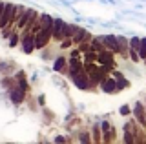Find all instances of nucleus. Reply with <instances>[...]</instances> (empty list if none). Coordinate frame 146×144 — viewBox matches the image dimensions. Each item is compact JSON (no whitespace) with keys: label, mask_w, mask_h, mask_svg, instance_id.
<instances>
[{"label":"nucleus","mask_w":146,"mask_h":144,"mask_svg":"<svg viewBox=\"0 0 146 144\" xmlns=\"http://www.w3.org/2000/svg\"><path fill=\"white\" fill-rule=\"evenodd\" d=\"M49 35H53V29H51V28H42V29L38 31V33H36V37H35L36 49H40L42 46H46V42H48Z\"/></svg>","instance_id":"1"},{"label":"nucleus","mask_w":146,"mask_h":144,"mask_svg":"<svg viewBox=\"0 0 146 144\" xmlns=\"http://www.w3.org/2000/svg\"><path fill=\"white\" fill-rule=\"evenodd\" d=\"M102 42L108 46V49H111V51H121V44H119V37L115 35H106V37H102Z\"/></svg>","instance_id":"2"},{"label":"nucleus","mask_w":146,"mask_h":144,"mask_svg":"<svg viewBox=\"0 0 146 144\" xmlns=\"http://www.w3.org/2000/svg\"><path fill=\"white\" fill-rule=\"evenodd\" d=\"M15 15V6L13 4H4V13H2V28H6L7 22Z\"/></svg>","instance_id":"3"},{"label":"nucleus","mask_w":146,"mask_h":144,"mask_svg":"<svg viewBox=\"0 0 146 144\" xmlns=\"http://www.w3.org/2000/svg\"><path fill=\"white\" fill-rule=\"evenodd\" d=\"M22 48H24L26 53H31V51H33V48H36V44H35V35L24 33V42H22Z\"/></svg>","instance_id":"4"},{"label":"nucleus","mask_w":146,"mask_h":144,"mask_svg":"<svg viewBox=\"0 0 146 144\" xmlns=\"http://www.w3.org/2000/svg\"><path fill=\"white\" fill-rule=\"evenodd\" d=\"M71 80L75 82V86L80 88V89H86V88H88V75H86L84 71H80V73L77 75V77H73Z\"/></svg>","instance_id":"5"},{"label":"nucleus","mask_w":146,"mask_h":144,"mask_svg":"<svg viewBox=\"0 0 146 144\" xmlns=\"http://www.w3.org/2000/svg\"><path fill=\"white\" fill-rule=\"evenodd\" d=\"M62 26H64V20L62 18H53V35H51V37H55V38L60 37Z\"/></svg>","instance_id":"6"},{"label":"nucleus","mask_w":146,"mask_h":144,"mask_svg":"<svg viewBox=\"0 0 146 144\" xmlns=\"http://www.w3.org/2000/svg\"><path fill=\"white\" fill-rule=\"evenodd\" d=\"M113 89H117V79H108L106 82L102 84V91L110 93V91H113Z\"/></svg>","instance_id":"7"},{"label":"nucleus","mask_w":146,"mask_h":144,"mask_svg":"<svg viewBox=\"0 0 146 144\" xmlns=\"http://www.w3.org/2000/svg\"><path fill=\"white\" fill-rule=\"evenodd\" d=\"M73 26H70V24H66L64 22V26H62V31H60V37L58 38H66V37H71V33H73Z\"/></svg>","instance_id":"8"},{"label":"nucleus","mask_w":146,"mask_h":144,"mask_svg":"<svg viewBox=\"0 0 146 144\" xmlns=\"http://www.w3.org/2000/svg\"><path fill=\"white\" fill-rule=\"evenodd\" d=\"M135 115H137V119H139V122H141V124H144V122H146V119H144V115H143V106H141L139 102L135 104Z\"/></svg>","instance_id":"9"},{"label":"nucleus","mask_w":146,"mask_h":144,"mask_svg":"<svg viewBox=\"0 0 146 144\" xmlns=\"http://www.w3.org/2000/svg\"><path fill=\"white\" fill-rule=\"evenodd\" d=\"M22 91H24V88H22V89H15V91L11 93V98L15 102H20L22 98H24V93H22Z\"/></svg>","instance_id":"10"},{"label":"nucleus","mask_w":146,"mask_h":144,"mask_svg":"<svg viewBox=\"0 0 146 144\" xmlns=\"http://www.w3.org/2000/svg\"><path fill=\"white\" fill-rule=\"evenodd\" d=\"M139 57L143 58H146V37L144 38H141V46H139Z\"/></svg>","instance_id":"11"},{"label":"nucleus","mask_w":146,"mask_h":144,"mask_svg":"<svg viewBox=\"0 0 146 144\" xmlns=\"http://www.w3.org/2000/svg\"><path fill=\"white\" fill-rule=\"evenodd\" d=\"M91 49H93V51H102V44H99V40H93Z\"/></svg>","instance_id":"12"},{"label":"nucleus","mask_w":146,"mask_h":144,"mask_svg":"<svg viewBox=\"0 0 146 144\" xmlns=\"http://www.w3.org/2000/svg\"><path fill=\"white\" fill-rule=\"evenodd\" d=\"M62 66H64V58H57V60H55V66H53V67H55V69L58 71V69H60Z\"/></svg>","instance_id":"13"},{"label":"nucleus","mask_w":146,"mask_h":144,"mask_svg":"<svg viewBox=\"0 0 146 144\" xmlns=\"http://www.w3.org/2000/svg\"><path fill=\"white\" fill-rule=\"evenodd\" d=\"M121 113H122V115H128V113H130V110H128V106H122V108H121Z\"/></svg>","instance_id":"14"},{"label":"nucleus","mask_w":146,"mask_h":144,"mask_svg":"<svg viewBox=\"0 0 146 144\" xmlns=\"http://www.w3.org/2000/svg\"><path fill=\"white\" fill-rule=\"evenodd\" d=\"M9 44H11V46H15V44H17V37H15V35L11 37V40H9Z\"/></svg>","instance_id":"15"},{"label":"nucleus","mask_w":146,"mask_h":144,"mask_svg":"<svg viewBox=\"0 0 146 144\" xmlns=\"http://www.w3.org/2000/svg\"><path fill=\"white\" fill-rule=\"evenodd\" d=\"M102 129H104V131H108V129H110V124L108 122H102Z\"/></svg>","instance_id":"16"}]
</instances>
